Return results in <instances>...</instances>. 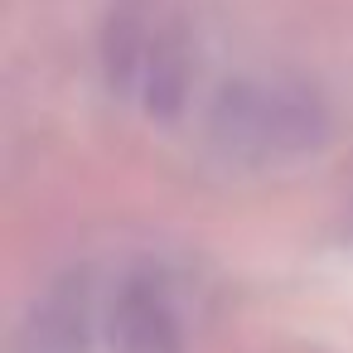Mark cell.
Returning a JSON list of instances; mask_svg holds the SVG:
<instances>
[{
	"label": "cell",
	"instance_id": "cell-1",
	"mask_svg": "<svg viewBox=\"0 0 353 353\" xmlns=\"http://www.w3.org/2000/svg\"><path fill=\"white\" fill-rule=\"evenodd\" d=\"M112 92L145 117H174L194 83V34L174 0H121L102 30Z\"/></svg>",
	"mask_w": 353,
	"mask_h": 353
},
{
	"label": "cell",
	"instance_id": "cell-2",
	"mask_svg": "<svg viewBox=\"0 0 353 353\" xmlns=\"http://www.w3.org/2000/svg\"><path fill=\"white\" fill-rule=\"evenodd\" d=\"M213 136H218L223 150L266 165V160H281V155L314 150L319 136H324V117H319L314 97H305L300 88L237 83L213 107Z\"/></svg>",
	"mask_w": 353,
	"mask_h": 353
}]
</instances>
